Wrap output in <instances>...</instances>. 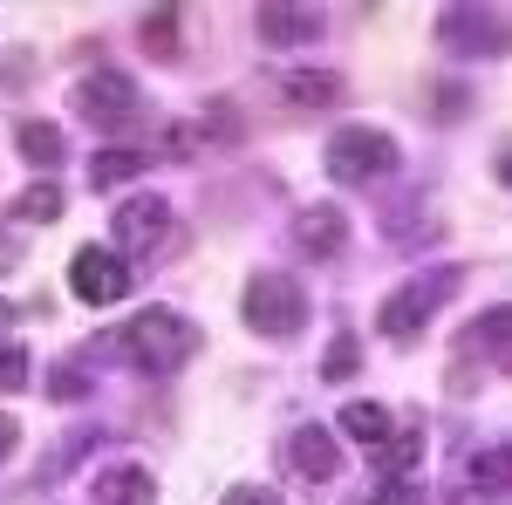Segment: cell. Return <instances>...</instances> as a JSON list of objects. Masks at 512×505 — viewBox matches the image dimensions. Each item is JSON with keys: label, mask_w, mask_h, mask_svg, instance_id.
I'll list each match as a JSON object with an SVG mask.
<instances>
[{"label": "cell", "mask_w": 512, "mask_h": 505, "mask_svg": "<svg viewBox=\"0 0 512 505\" xmlns=\"http://www.w3.org/2000/svg\"><path fill=\"white\" fill-rule=\"evenodd\" d=\"M110 233L123 239V253H158L164 239H171V205L158 192H137L117 205V219H110Z\"/></svg>", "instance_id": "cell-7"}, {"label": "cell", "mask_w": 512, "mask_h": 505, "mask_svg": "<svg viewBox=\"0 0 512 505\" xmlns=\"http://www.w3.org/2000/svg\"><path fill=\"white\" fill-rule=\"evenodd\" d=\"M82 389H89V376H82L76 362H62V369L48 376V396H62V403H69V396H82Z\"/></svg>", "instance_id": "cell-24"}, {"label": "cell", "mask_w": 512, "mask_h": 505, "mask_svg": "<svg viewBox=\"0 0 512 505\" xmlns=\"http://www.w3.org/2000/svg\"><path fill=\"white\" fill-rule=\"evenodd\" d=\"M21 383H28V349L7 335V342H0V396H14Z\"/></svg>", "instance_id": "cell-21"}, {"label": "cell", "mask_w": 512, "mask_h": 505, "mask_svg": "<svg viewBox=\"0 0 512 505\" xmlns=\"http://www.w3.org/2000/svg\"><path fill=\"white\" fill-rule=\"evenodd\" d=\"M437 35H444V48H465V55H499L506 48V21L492 7H444Z\"/></svg>", "instance_id": "cell-8"}, {"label": "cell", "mask_w": 512, "mask_h": 505, "mask_svg": "<svg viewBox=\"0 0 512 505\" xmlns=\"http://www.w3.org/2000/svg\"><path fill=\"white\" fill-rule=\"evenodd\" d=\"M362 505H424V492H417V478H383L376 499H362Z\"/></svg>", "instance_id": "cell-23"}, {"label": "cell", "mask_w": 512, "mask_h": 505, "mask_svg": "<svg viewBox=\"0 0 512 505\" xmlns=\"http://www.w3.org/2000/svg\"><path fill=\"white\" fill-rule=\"evenodd\" d=\"M342 239H349V212H342V205H308V212H294V246H301L308 260H328Z\"/></svg>", "instance_id": "cell-10"}, {"label": "cell", "mask_w": 512, "mask_h": 505, "mask_svg": "<svg viewBox=\"0 0 512 505\" xmlns=\"http://www.w3.org/2000/svg\"><path fill=\"white\" fill-rule=\"evenodd\" d=\"M137 35H144V48H151L158 62H171V55L185 48V14H178V7H151Z\"/></svg>", "instance_id": "cell-16"}, {"label": "cell", "mask_w": 512, "mask_h": 505, "mask_svg": "<svg viewBox=\"0 0 512 505\" xmlns=\"http://www.w3.org/2000/svg\"><path fill=\"white\" fill-rule=\"evenodd\" d=\"M458 287V267H431V273H417V280H403L390 301H383V314H376V328L390 335V342H410L424 321L437 314V301Z\"/></svg>", "instance_id": "cell-4"}, {"label": "cell", "mask_w": 512, "mask_h": 505, "mask_svg": "<svg viewBox=\"0 0 512 505\" xmlns=\"http://www.w3.org/2000/svg\"><path fill=\"white\" fill-rule=\"evenodd\" d=\"M451 505H506V451H472L451 478Z\"/></svg>", "instance_id": "cell-9"}, {"label": "cell", "mask_w": 512, "mask_h": 505, "mask_svg": "<svg viewBox=\"0 0 512 505\" xmlns=\"http://www.w3.org/2000/svg\"><path fill=\"white\" fill-rule=\"evenodd\" d=\"M14 151L28 157L35 171H48V164H62V157H69V137H62L48 117H28V123H14Z\"/></svg>", "instance_id": "cell-15"}, {"label": "cell", "mask_w": 512, "mask_h": 505, "mask_svg": "<svg viewBox=\"0 0 512 505\" xmlns=\"http://www.w3.org/2000/svg\"><path fill=\"white\" fill-rule=\"evenodd\" d=\"M144 164H151V157L144 151H130V144H110V151H96L89 157V185H103V192H110V185H123V178H144Z\"/></svg>", "instance_id": "cell-17"}, {"label": "cell", "mask_w": 512, "mask_h": 505, "mask_svg": "<svg viewBox=\"0 0 512 505\" xmlns=\"http://www.w3.org/2000/svg\"><path fill=\"white\" fill-rule=\"evenodd\" d=\"M417 444H424L417 430H403L396 444H383V458H376V465H383V478H410V465H417Z\"/></svg>", "instance_id": "cell-20"}, {"label": "cell", "mask_w": 512, "mask_h": 505, "mask_svg": "<svg viewBox=\"0 0 512 505\" xmlns=\"http://www.w3.org/2000/svg\"><path fill=\"white\" fill-rule=\"evenodd\" d=\"M14 444H21V430H14V417L0 410V458H14Z\"/></svg>", "instance_id": "cell-26"}, {"label": "cell", "mask_w": 512, "mask_h": 505, "mask_svg": "<svg viewBox=\"0 0 512 505\" xmlns=\"http://www.w3.org/2000/svg\"><path fill=\"white\" fill-rule=\"evenodd\" d=\"M55 212H62V185H35V192H21V205H14V219H28V226L55 219Z\"/></svg>", "instance_id": "cell-19"}, {"label": "cell", "mask_w": 512, "mask_h": 505, "mask_svg": "<svg viewBox=\"0 0 512 505\" xmlns=\"http://www.w3.org/2000/svg\"><path fill=\"white\" fill-rule=\"evenodd\" d=\"M287 465L301 471L308 485H328V478L342 471V451H335V437H328V430L301 424V430H294V437H287Z\"/></svg>", "instance_id": "cell-11"}, {"label": "cell", "mask_w": 512, "mask_h": 505, "mask_svg": "<svg viewBox=\"0 0 512 505\" xmlns=\"http://www.w3.org/2000/svg\"><path fill=\"white\" fill-rule=\"evenodd\" d=\"M239 314H246V328H253V335L287 342V335H301V328H308V294H301V280H287V273L267 267V273H253V280H246Z\"/></svg>", "instance_id": "cell-2"}, {"label": "cell", "mask_w": 512, "mask_h": 505, "mask_svg": "<svg viewBox=\"0 0 512 505\" xmlns=\"http://www.w3.org/2000/svg\"><path fill=\"white\" fill-rule=\"evenodd\" d=\"M355 362H362V355H355V335H335L328 355H321V376H328V383H342V376H355Z\"/></svg>", "instance_id": "cell-22"}, {"label": "cell", "mask_w": 512, "mask_h": 505, "mask_svg": "<svg viewBox=\"0 0 512 505\" xmlns=\"http://www.w3.org/2000/svg\"><path fill=\"white\" fill-rule=\"evenodd\" d=\"M137 82L123 76V69H96V76H82L76 89H69V110H76L82 123H96V130H123V123L137 117Z\"/></svg>", "instance_id": "cell-5"}, {"label": "cell", "mask_w": 512, "mask_h": 505, "mask_svg": "<svg viewBox=\"0 0 512 505\" xmlns=\"http://www.w3.org/2000/svg\"><path fill=\"white\" fill-rule=\"evenodd\" d=\"M69 294L89 301V308H110L130 294V260L110 253V246H82L76 260H69Z\"/></svg>", "instance_id": "cell-6"}, {"label": "cell", "mask_w": 512, "mask_h": 505, "mask_svg": "<svg viewBox=\"0 0 512 505\" xmlns=\"http://www.w3.org/2000/svg\"><path fill=\"white\" fill-rule=\"evenodd\" d=\"M253 21H260V41H267V48H294V41H315L321 28H328L321 7H260Z\"/></svg>", "instance_id": "cell-12"}, {"label": "cell", "mask_w": 512, "mask_h": 505, "mask_svg": "<svg viewBox=\"0 0 512 505\" xmlns=\"http://www.w3.org/2000/svg\"><path fill=\"white\" fill-rule=\"evenodd\" d=\"M0 321H14V308H7V301H0Z\"/></svg>", "instance_id": "cell-28"}, {"label": "cell", "mask_w": 512, "mask_h": 505, "mask_svg": "<svg viewBox=\"0 0 512 505\" xmlns=\"http://www.w3.org/2000/svg\"><path fill=\"white\" fill-rule=\"evenodd\" d=\"M14 260H21V239H14V246H7V233H0V273L14 267Z\"/></svg>", "instance_id": "cell-27"}, {"label": "cell", "mask_w": 512, "mask_h": 505, "mask_svg": "<svg viewBox=\"0 0 512 505\" xmlns=\"http://www.w3.org/2000/svg\"><path fill=\"white\" fill-rule=\"evenodd\" d=\"M89 499H96V505H151V499H158V485H151V471H144V465H110V471H96Z\"/></svg>", "instance_id": "cell-13"}, {"label": "cell", "mask_w": 512, "mask_h": 505, "mask_svg": "<svg viewBox=\"0 0 512 505\" xmlns=\"http://www.w3.org/2000/svg\"><path fill=\"white\" fill-rule=\"evenodd\" d=\"M280 103H294V110H328V103H342V76H335V69H294V76H280Z\"/></svg>", "instance_id": "cell-14"}, {"label": "cell", "mask_w": 512, "mask_h": 505, "mask_svg": "<svg viewBox=\"0 0 512 505\" xmlns=\"http://www.w3.org/2000/svg\"><path fill=\"white\" fill-rule=\"evenodd\" d=\"M321 157H328V178L335 185H376L383 171H396V137L376 130V123H342Z\"/></svg>", "instance_id": "cell-3"}, {"label": "cell", "mask_w": 512, "mask_h": 505, "mask_svg": "<svg viewBox=\"0 0 512 505\" xmlns=\"http://www.w3.org/2000/svg\"><path fill=\"white\" fill-rule=\"evenodd\" d=\"M110 349H123V362L144 369V376H178V369L192 362V349H198V328L185 321V314H171V308H144V314L123 321V335L110 342Z\"/></svg>", "instance_id": "cell-1"}, {"label": "cell", "mask_w": 512, "mask_h": 505, "mask_svg": "<svg viewBox=\"0 0 512 505\" xmlns=\"http://www.w3.org/2000/svg\"><path fill=\"white\" fill-rule=\"evenodd\" d=\"M342 430H349L355 444H390V410L383 403H349L342 410Z\"/></svg>", "instance_id": "cell-18"}, {"label": "cell", "mask_w": 512, "mask_h": 505, "mask_svg": "<svg viewBox=\"0 0 512 505\" xmlns=\"http://www.w3.org/2000/svg\"><path fill=\"white\" fill-rule=\"evenodd\" d=\"M226 505H280V499L267 492V485H233V492H226Z\"/></svg>", "instance_id": "cell-25"}]
</instances>
